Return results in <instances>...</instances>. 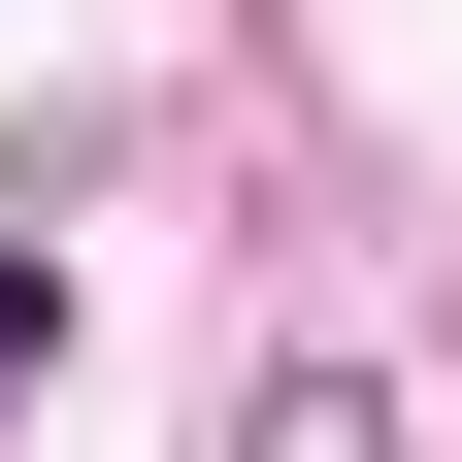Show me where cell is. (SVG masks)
<instances>
[{"label": "cell", "instance_id": "1", "mask_svg": "<svg viewBox=\"0 0 462 462\" xmlns=\"http://www.w3.org/2000/svg\"><path fill=\"white\" fill-rule=\"evenodd\" d=\"M231 462H396V364H264V396H231Z\"/></svg>", "mask_w": 462, "mask_h": 462}, {"label": "cell", "instance_id": "2", "mask_svg": "<svg viewBox=\"0 0 462 462\" xmlns=\"http://www.w3.org/2000/svg\"><path fill=\"white\" fill-rule=\"evenodd\" d=\"M33 364H67V264H33V231H0V396H33Z\"/></svg>", "mask_w": 462, "mask_h": 462}]
</instances>
